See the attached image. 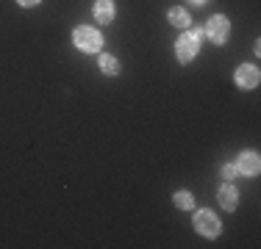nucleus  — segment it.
Masks as SVG:
<instances>
[{"label":"nucleus","instance_id":"obj_13","mask_svg":"<svg viewBox=\"0 0 261 249\" xmlns=\"http://www.w3.org/2000/svg\"><path fill=\"white\" fill-rule=\"evenodd\" d=\"M17 3H20V6H36L39 0H17Z\"/></svg>","mask_w":261,"mask_h":249},{"label":"nucleus","instance_id":"obj_8","mask_svg":"<svg viewBox=\"0 0 261 249\" xmlns=\"http://www.w3.org/2000/svg\"><path fill=\"white\" fill-rule=\"evenodd\" d=\"M114 3H111V0H97L95 3V20L97 22H111L114 20Z\"/></svg>","mask_w":261,"mask_h":249},{"label":"nucleus","instance_id":"obj_3","mask_svg":"<svg viewBox=\"0 0 261 249\" xmlns=\"http://www.w3.org/2000/svg\"><path fill=\"white\" fill-rule=\"evenodd\" d=\"M206 34H208L211 42H217V45H225V42H228V34H231V22H228L222 14H217V17H211V20H208Z\"/></svg>","mask_w":261,"mask_h":249},{"label":"nucleus","instance_id":"obj_10","mask_svg":"<svg viewBox=\"0 0 261 249\" xmlns=\"http://www.w3.org/2000/svg\"><path fill=\"white\" fill-rule=\"evenodd\" d=\"M100 70L106 75H117V72H120V64H117L114 55H100Z\"/></svg>","mask_w":261,"mask_h":249},{"label":"nucleus","instance_id":"obj_5","mask_svg":"<svg viewBox=\"0 0 261 249\" xmlns=\"http://www.w3.org/2000/svg\"><path fill=\"white\" fill-rule=\"evenodd\" d=\"M236 83H239V89H256L258 86V80H261V75L256 67H250V64H245V67H239L236 70Z\"/></svg>","mask_w":261,"mask_h":249},{"label":"nucleus","instance_id":"obj_12","mask_svg":"<svg viewBox=\"0 0 261 249\" xmlns=\"http://www.w3.org/2000/svg\"><path fill=\"white\" fill-rule=\"evenodd\" d=\"M236 174H239V169H236V164H225V166H222V177H225V180H233Z\"/></svg>","mask_w":261,"mask_h":249},{"label":"nucleus","instance_id":"obj_9","mask_svg":"<svg viewBox=\"0 0 261 249\" xmlns=\"http://www.w3.org/2000/svg\"><path fill=\"white\" fill-rule=\"evenodd\" d=\"M170 22L175 25V28H189V14H186V9H170Z\"/></svg>","mask_w":261,"mask_h":249},{"label":"nucleus","instance_id":"obj_6","mask_svg":"<svg viewBox=\"0 0 261 249\" xmlns=\"http://www.w3.org/2000/svg\"><path fill=\"white\" fill-rule=\"evenodd\" d=\"M236 169H239V174H245V177H253V174H258L261 169V161L256 152H242L239 161H236Z\"/></svg>","mask_w":261,"mask_h":249},{"label":"nucleus","instance_id":"obj_2","mask_svg":"<svg viewBox=\"0 0 261 249\" xmlns=\"http://www.w3.org/2000/svg\"><path fill=\"white\" fill-rule=\"evenodd\" d=\"M195 230L206 238H217L220 235V219H217L214 210H200L195 213Z\"/></svg>","mask_w":261,"mask_h":249},{"label":"nucleus","instance_id":"obj_1","mask_svg":"<svg viewBox=\"0 0 261 249\" xmlns=\"http://www.w3.org/2000/svg\"><path fill=\"white\" fill-rule=\"evenodd\" d=\"M72 42L78 45V50H84V53H97L103 45V36L97 28H89V25H81L75 28V34H72Z\"/></svg>","mask_w":261,"mask_h":249},{"label":"nucleus","instance_id":"obj_14","mask_svg":"<svg viewBox=\"0 0 261 249\" xmlns=\"http://www.w3.org/2000/svg\"><path fill=\"white\" fill-rule=\"evenodd\" d=\"M192 3H195V6H203V3H208V0H192Z\"/></svg>","mask_w":261,"mask_h":249},{"label":"nucleus","instance_id":"obj_11","mask_svg":"<svg viewBox=\"0 0 261 249\" xmlns=\"http://www.w3.org/2000/svg\"><path fill=\"white\" fill-rule=\"evenodd\" d=\"M172 199H175V205H178V208H184V210H189L192 205H195V197H192L189 191H175V197H172Z\"/></svg>","mask_w":261,"mask_h":249},{"label":"nucleus","instance_id":"obj_4","mask_svg":"<svg viewBox=\"0 0 261 249\" xmlns=\"http://www.w3.org/2000/svg\"><path fill=\"white\" fill-rule=\"evenodd\" d=\"M197 50H200V42H197L195 36H192V30H189V34H184L181 39L175 42V55H178V61H184V64L195 58Z\"/></svg>","mask_w":261,"mask_h":249},{"label":"nucleus","instance_id":"obj_7","mask_svg":"<svg viewBox=\"0 0 261 249\" xmlns=\"http://www.w3.org/2000/svg\"><path fill=\"white\" fill-rule=\"evenodd\" d=\"M236 199H239V194H236V189L231 183H225L220 191H217V202H220L225 210H236Z\"/></svg>","mask_w":261,"mask_h":249}]
</instances>
